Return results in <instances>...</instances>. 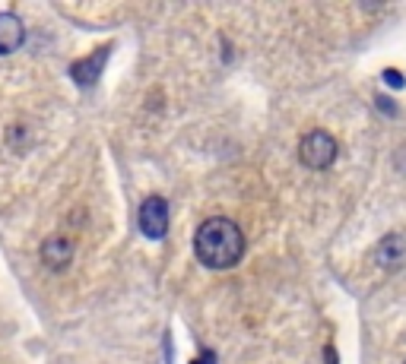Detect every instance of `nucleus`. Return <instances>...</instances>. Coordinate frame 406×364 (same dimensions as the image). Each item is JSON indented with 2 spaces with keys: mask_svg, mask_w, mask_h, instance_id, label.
<instances>
[{
  "mask_svg": "<svg viewBox=\"0 0 406 364\" xmlns=\"http://www.w3.org/2000/svg\"><path fill=\"white\" fill-rule=\"evenodd\" d=\"M378 108H384L387 114H397V108H393V102H391V98H378Z\"/></svg>",
  "mask_w": 406,
  "mask_h": 364,
  "instance_id": "nucleus-9",
  "label": "nucleus"
},
{
  "mask_svg": "<svg viewBox=\"0 0 406 364\" xmlns=\"http://www.w3.org/2000/svg\"><path fill=\"white\" fill-rule=\"evenodd\" d=\"M26 42V26L16 13H0V54H13Z\"/></svg>",
  "mask_w": 406,
  "mask_h": 364,
  "instance_id": "nucleus-6",
  "label": "nucleus"
},
{
  "mask_svg": "<svg viewBox=\"0 0 406 364\" xmlns=\"http://www.w3.org/2000/svg\"><path fill=\"white\" fill-rule=\"evenodd\" d=\"M108 51H111V48H99V51H92L89 57L76 61L73 67H70V76H73V83H76V86H92V83H96L99 76H102V70H105Z\"/></svg>",
  "mask_w": 406,
  "mask_h": 364,
  "instance_id": "nucleus-4",
  "label": "nucleus"
},
{
  "mask_svg": "<svg viewBox=\"0 0 406 364\" xmlns=\"http://www.w3.org/2000/svg\"><path fill=\"white\" fill-rule=\"evenodd\" d=\"M137 222H140V232H143L146 238H152V241L166 238V232H168V203L162 197H150L143 206H140Z\"/></svg>",
  "mask_w": 406,
  "mask_h": 364,
  "instance_id": "nucleus-3",
  "label": "nucleus"
},
{
  "mask_svg": "<svg viewBox=\"0 0 406 364\" xmlns=\"http://www.w3.org/2000/svg\"><path fill=\"white\" fill-rule=\"evenodd\" d=\"M70 260H73V244H70L64 234H55V238H48L42 244V263L48 269L61 273V269L70 266Z\"/></svg>",
  "mask_w": 406,
  "mask_h": 364,
  "instance_id": "nucleus-5",
  "label": "nucleus"
},
{
  "mask_svg": "<svg viewBox=\"0 0 406 364\" xmlns=\"http://www.w3.org/2000/svg\"><path fill=\"white\" fill-rule=\"evenodd\" d=\"M194 254L210 269H229L245 254V234L229 219H207L194 234Z\"/></svg>",
  "mask_w": 406,
  "mask_h": 364,
  "instance_id": "nucleus-1",
  "label": "nucleus"
},
{
  "mask_svg": "<svg viewBox=\"0 0 406 364\" xmlns=\"http://www.w3.org/2000/svg\"><path fill=\"white\" fill-rule=\"evenodd\" d=\"M375 260H378L381 266H387V269L400 266V263L406 260V241L400 238V234H387V238L378 244V254H375Z\"/></svg>",
  "mask_w": 406,
  "mask_h": 364,
  "instance_id": "nucleus-7",
  "label": "nucleus"
},
{
  "mask_svg": "<svg viewBox=\"0 0 406 364\" xmlns=\"http://www.w3.org/2000/svg\"><path fill=\"white\" fill-rule=\"evenodd\" d=\"M384 83H387V86H393V89H400V86H403L406 79L397 73V70H384Z\"/></svg>",
  "mask_w": 406,
  "mask_h": 364,
  "instance_id": "nucleus-8",
  "label": "nucleus"
},
{
  "mask_svg": "<svg viewBox=\"0 0 406 364\" xmlns=\"http://www.w3.org/2000/svg\"><path fill=\"white\" fill-rule=\"evenodd\" d=\"M327 364H337V351L327 349Z\"/></svg>",
  "mask_w": 406,
  "mask_h": 364,
  "instance_id": "nucleus-11",
  "label": "nucleus"
},
{
  "mask_svg": "<svg viewBox=\"0 0 406 364\" xmlns=\"http://www.w3.org/2000/svg\"><path fill=\"white\" fill-rule=\"evenodd\" d=\"M298 158H302L305 168H314V172H324V168L333 165V158H337V139L331 133L324 130H314L298 143Z\"/></svg>",
  "mask_w": 406,
  "mask_h": 364,
  "instance_id": "nucleus-2",
  "label": "nucleus"
},
{
  "mask_svg": "<svg viewBox=\"0 0 406 364\" xmlns=\"http://www.w3.org/2000/svg\"><path fill=\"white\" fill-rule=\"evenodd\" d=\"M194 364H216L213 351H207V355H203V358H197V361H194Z\"/></svg>",
  "mask_w": 406,
  "mask_h": 364,
  "instance_id": "nucleus-10",
  "label": "nucleus"
}]
</instances>
